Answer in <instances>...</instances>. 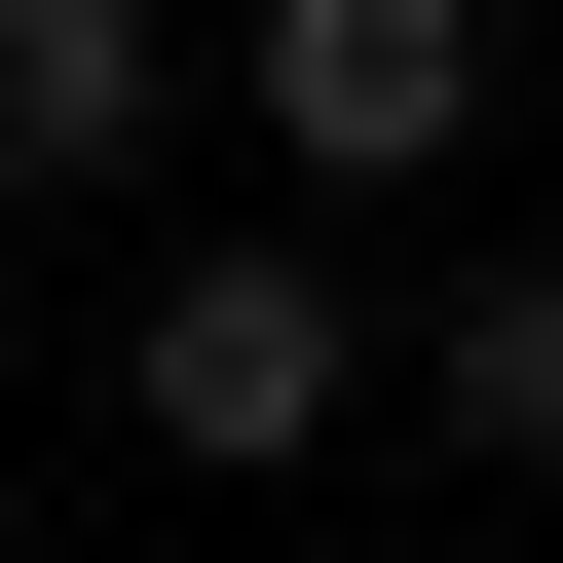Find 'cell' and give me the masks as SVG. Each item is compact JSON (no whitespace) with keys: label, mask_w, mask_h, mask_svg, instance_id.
I'll list each match as a JSON object with an SVG mask.
<instances>
[{"label":"cell","mask_w":563,"mask_h":563,"mask_svg":"<svg viewBox=\"0 0 563 563\" xmlns=\"http://www.w3.org/2000/svg\"><path fill=\"white\" fill-rule=\"evenodd\" d=\"M113 413H151L188 488H301V451L376 413V301H339L301 225H188V263H151V339H113Z\"/></svg>","instance_id":"obj_1"},{"label":"cell","mask_w":563,"mask_h":563,"mask_svg":"<svg viewBox=\"0 0 563 563\" xmlns=\"http://www.w3.org/2000/svg\"><path fill=\"white\" fill-rule=\"evenodd\" d=\"M488 151V0H263V188H451Z\"/></svg>","instance_id":"obj_2"},{"label":"cell","mask_w":563,"mask_h":563,"mask_svg":"<svg viewBox=\"0 0 563 563\" xmlns=\"http://www.w3.org/2000/svg\"><path fill=\"white\" fill-rule=\"evenodd\" d=\"M188 113V0H0V225H38V188H113Z\"/></svg>","instance_id":"obj_3"},{"label":"cell","mask_w":563,"mask_h":563,"mask_svg":"<svg viewBox=\"0 0 563 563\" xmlns=\"http://www.w3.org/2000/svg\"><path fill=\"white\" fill-rule=\"evenodd\" d=\"M413 413H451L488 488H563V225H526V263H451V301H413Z\"/></svg>","instance_id":"obj_4"}]
</instances>
